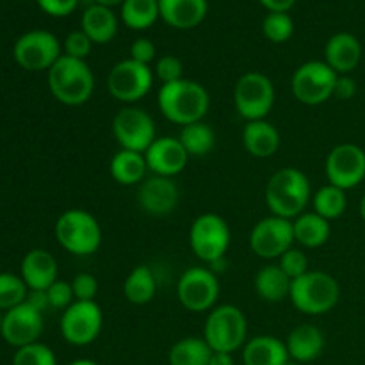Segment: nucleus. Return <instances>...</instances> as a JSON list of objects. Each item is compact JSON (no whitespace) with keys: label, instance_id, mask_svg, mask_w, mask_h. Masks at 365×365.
<instances>
[{"label":"nucleus","instance_id":"nucleus-26","mask_svg":"<svg viewBox=\"0 0 365 365\" xmlns=\"http://www.w3.org/2000/svg\"><path fill=\"white\" fill-rule=\"evenodd\" d=\"M81 29L89 36L93 43L106 45L113 41V38L118 32V18L114 14L113 7L100 6L93 2L82 13Z\"/></svg>","mask_w":365,"mask_h":365},{"label":"nucleus","instance_id":"nucleus-5","mask_svg":"<svg viewBox=\"0 0 365 365\" xmlns=\"http://www.w3.org/2000/svg\"><path fill=\"white\" fill-rule=\"evenodd\" d=\"M56 239L73 255H93L102 245V228L91 212L84 209H70L57 217Z\"/></svg>","mask_w":365,"mask_h":365},{"label":"nucleus","instance_id":"nucleus-38","mask_svg":"<svg viewBox=\"0 0 365 365\" xmlns=\"http://www.w3.org/2000/svg\"><path fill=\"white\" fill-rule=\"evenodd\" d=\"M153 75L159 78L163 84H171V82H177L184 78V64L178 59L177 56H168L159 57L155 61V70H153Z\"/></svg>","mask_w":365,"mask_h":365},{"label":"nucleus","instance_id":"nucleus-32","mask_svg":"<svg viewBox=\"0 0 365 365\" xmlns=\"http://www.w3.org/2000/svg\"><path fill=\"white\" fill-rule=\"evenodd\" d=\"M212 349L203 337H185L170 349V365H209Z\"/></svg>","mask_w":365,"mask_h":365},{"label":"nucleus","instance_id":"nucleus-37","mask_svg":"<svg viewBox=\"0 0 365 365\" xmlns=\"http://www.w3.org/2000/svg\"><path fill=\"white\" fill-rule=\"evenodd\" d=\"M13 365H57L56 353L41 342L18 348L13 356Z\"/></svg>","mask_w":365,"mask_h":365},{"label":"nucleus","instance_id":"nucleus-25","mask_svg":"<svg viewBox=\"0 0 365 365\" xmlns=\"http://www.w3.org/2000/svg\"><path fill=\"white\" fill-rule=\"evenodd\" d=\"M291 359L284 341L273 335H259L250 339L242 348L245 365H284Z\"/></svg>","mask_w":365,"mask_h":365},{"label":"nucleus","instance_id":"nucleus-7","mask_svg":"<svg viewBox=\"0 0 365 365\" xmlns=\"http://www.w3.org/2000/svg\"><path fill=\"white\" fill-rule=\"evenodd\" d=\"M234 106L246 121L266 120L274 106L273 81L260 71L241 75L234 88Z\"/></svg>","mask_w":365,"mask_h":365},{"label":"nucleus","instance_id":"nucleus-41","mask_svg":"<svg viewBox=\"0 0 365 365\" xmlns=\"http://www.w3.org/2000/svg\"><path fill=\"white\" fill-rule=\"evenodd\" d=\"M75 302H95L98 294V280L91 273H78L71 282Z\"/></svg>","mask_w":365,"mask_h":365},{"label":"nucleus","instance_id":"nucleus-40","mask_svg":"<svg viewBox=\"0 0 365 365\" xmlns=\"http://www.w3.org/2000/svg\"><path fill=\"white\" fill-rule=\"evenodd\" d=\"M278 266L284 269V273L287 274L291 280H296V278L303 277L305 273H309V259H307L305 253L302 250L291 248L280 257V262Z\"/></svg>","mask_w":365,"mask_h":365},{"label":"nucleus","instance_id":"nucleus-18","mask_svg":"<svg viewBox=\"0 0 365 365\" xmlns=\"http://www.w3.org/2000/svg\"><path fill=\"white\" fill-rule=\"evenodd\" d=\"M178 198H180V192L173 178L153 175V177L145 178L139 185L138 202L150 216L160 217L171 214L178 205Z\"/></svg>","mask_w":365,"mask_h":365},{"label":"nucleus","instance_id":"nucleus-17","mask_svg":"<svg viewBox=\"0 0 365 365\" xmlns=\"http://www.w3.org/2000/svg\"><path fill=\"white\" fill-rule=\"evenodd\" d=\"M41 331V312L29 305L27 302L4 312L0 335H2L7 344L14 346V348H24V346L32 344V342H38Z\"/></svg>","mask_w":365,"mask_h":365},{"label":"nucleus","instance_id":"nucleus-16","mask_svg":"<svg viewBox=\"0 0 365 365\" xmlns=\"http://www.w3.org/2000/svg\"><path fill=\"white\" fill-rule=\"evenodd\" d=\"M324 171L328 184L344 191L356 187L365 178V152L353 143L337 145L328 153Z\"/></svg>","mask_w":365,"mask_h":365},{"label":"nucleus","instance_id":"nucleus-14","mask_svg":"<svg viewBox=\"0 0 365 365\" xmlns=\"http://www.w3.org/2000/svg\"><path fill=\"white\" fill-rule=\"evenodd\" d=\"M113 134L123 150L145 153L155 141L153 118L139 107H123L113 120Z\"/></svg>","mask_w":365,"mask_h":365},{"label":"nucleus","instance_id":"nucleus-28","mask_svg":"<svg viewBox=\"0 0 365 365\" xmlns=\"http://www.w3.org/2000/svg\"><path fill=\"white\" fill-rule=\"evenodd\" d=\"M294 241L305 248H319L330 237V221L316 212H303L292 221Z\"/></svg>","mask_w":365,"mask_h":365},{"label":"nucleus","instance_id":"nucleus-42","mask_svg":"<svg viewBox=\"0 0 365 365\" xmlns=\"http://www.w3.org/2000/svg\"><path fill=\"white\" fill-rule=\"evenodd\" d=\"M46 296H48V305L53 307V309H63L66 310L71 303L75 302L73 289H71V284L64 280H57L46 289Z\"/></svg>","mask_w":365,"mask_h":365},{"label":"nucleus","instance_id":"nucleus-44","mask_svg":"<svg viewBox=\"0 0 365 365\" xmlns=\"http://www.w3.org/2000/svg\"><path fill=\"white\" fill-rule=\"evenodd\" d=\"M38 6L50 16L63 18L73 13L78 6V0H36Z\"/></svg>","mask_w":365,"mask_h":365},{"label":"nucleus","instance_id":"nucleus-34","mask_svg":"<svg viewBox=\"0 0 365 365\" xmlns=\"http://www.w3.org/2000/svg\"><path fill=\"white\" fill-rule=\"evenodd\" d=\"M312 205L314 212L323 216L324 220H337V217H341L346 212V207H348L346 191L331 184L323 185V187H319L314 192Z\"/></svg>","mask_w":365,"mask_h":365},{"label":"nucleus","instance_id":"nucleus-24","mask_svg":"<svg viewBox=\"0 0 365 365\" xmlns=\"http://www.w3.org/2000/svg\"><path fill=\"white\" fill-rule=\"evenodd\" d=\"M324 344L327 341H324L323 331L314 324H299L289 334L287 341H285L291 360H296L299 364L316 360L323 353Z\"/></svg>","mask_w":365,"mask_h":365},{"label":"nucleus","instance_id":"nucleus-13","mask_svg":"<svg viewBox=\"0 0 365 365\" xmlns=\"http://www.w3.org/2000/svg\"><path fill=\"white\" fill-rule=\"evenodd\" d=\"M103 314L96 302H73L61 317V334L68 344L88 346L102 331Z\"/></svg>","mask_w":365,"mask_h":365},{"label":"nucleus","instance_id":"nucleus-11","mask_svg":"<svg viewBox=\"0 0 365 365\" xmlns=\"http://www.w3.org/2000/svg\"><path fill=\"white\" fill-rule=\"evenodd\" d=\"M153 86V70L134 59H123L114 64L107 75V89L113 98L123 103H135L145 98Z\"/></svg>","mask_w":365,"mask_h":365},{"label":"nucleus","instance_id":"nucleus-27","mask_svg":"<svg viewBox=\"0 0 365 365\" xmlns=\"http://www.w3.org/2000/svg\"><path fill=\"white\" fill-rule=\"evenodd\" d=\"M292 280L284 273L280 266H264L259 273L255 274L253 280V287H255L257 294L269 303H278L282 299L289 298L291 294Z\"/></svg>","mask_w":365,"mask_h":365},{"label":"nucleus","instance_id":"nucleus-12","mask_svg":"<svg viewBox=\"0 0 365 365\" xmlns=\"http://www.w3.org/2000/svg\"><path fill=\"white\" fill-rule=\"evenodd\" d=\"M178 302L189 312H205L220 298V280L209 267L192 266L182 273L177 284Z\"/></svg>","mask_w":365,"mask_h":365},{"label":"nucleus","instance_id":"nucleus-51","mask_svg":"<svg viewBox=\"0 0 365 365\" xmlns=\"http://www.w3.org/2000/svg\"><path fill=\"white\" fill-rule=\"evenodd\" d=\"M360 216L365 221V195L362 196V202H360Z\"/></svg>","mask_w":365,"mask_h":365},{"label":"nucleus","instance_id":"nucleus-23","mask_svg":"<svg viewBox=\"0 0 365 365\" xmlns=\"http://www.w3.org/2000/svg\"><path fill=\"white\" fill-rule=\"evenodd\" d=\"M242 145L250 155L257 159H267L280 148V132L266 120L246 121L242 128Z\"/></svg>","mask_w":365,"mask_h":365},{"label":"nucleus","instance_id":"nucleus-20","mask_svg":"<svg viewBox=\"0 0 365 365\" xmlns=\"http://www.w3.org/2000/svg\"><path fill=\"white\" fill-rule=\"evenodd\" d=\"M362 59V45L351 32H337L324 45V63L337 75H349Z\"/></svg>","mask_w":365,"mask_h":365},{"label":"nucleus","instance_id":"nucleus-8","mask_svg":"<svg viewBox=\"0 0 365 365\" xmlns=\"http://www.w3.org/2000/svg\"><path fill=\"white\" fill-rule=\"evenodd\" d=\"M230 227L227 221L214 212H205L196 217L189 230V245L195 255L207 264L225 259L230 246Z\"/></svg>","mask_w":365,"mask_h":365},{"label":"nucleus","instance_id":"nucleus-6","mask_svg":"<svg viewBox=\"0 0 365 365\" xmlns=\"http://www.w3.org/2000/svg\"><path fill=\"white\" fill-rule=\"evenodd\" d=\"M248 323L242 310L235 305H221L207 316L203 339L212 351L234 353L245 348Z\"/></svg>","mask_w":365,"mask_h":365},{"label":"nucleus","instance_id":"nucleus-35","mask_svg":"<svg viewBox=\"0 0 365 365\" xmlns=\"http://www.w3.org/2000/svg\"><path fill=\"white\" fill-rule=\"evenodd\" d=\"M29 287L24 278L13 273H0V310L14 309L27 299Z\"/></svg>","mask_w":365,"mask_h":365},{"label":"nucleus","instance_id":"nucleus-45","mask_svg":"<svg viewBox=\"0 0 365 365\" xmlns=\"http://www.w3.org/2000/svg\"><path fill=\"white\" fill-rule=\"evenodd\" d=\"M356 95V81L349 75H339L335 82L334 96L339 100H349Z\"/></svg>","mask_w":365,"mask_h":365},{"label":"nucleus","instance_id":"nucleus-31","mask_svg":"<svg viewBox=\"0 0 365 365\" xmlns=\"http://www.w3.org/2000/svg\"><path fill=\"white\" fill-rule=\"evenodd\" d=\"M120 16L132 31H145L160 18L159 0H123Z\"/></svg>","mask_w":365,"mask_h":365},{"label":"nucleus","instance_id":"nucleus-30","mask_svg":"<svg viewBox=\"0 0 365 365\" xmlns=\"http://www.w3.org/2000/svg\"><path fill=\"white\" fill-rule=\"evenodd\" d=\"M157 291L155 274L148 266H135L134 269L128 273L123 284V294L127 302L132 305H146L153 299Z\"/></svg>","mask_w":365,"mask_h":365},{"label":"nucleus","instance_id":"nucleus-19","mask_svg":"<svg viewBox=\"0 0 365 365\" xmlns=\"http://www.w3.org/2000/svg\"><path fill=\"white\" fill-rule=\"evenodd\" d=\"M145 159L153 175L173 178L187 166L189 153L178 138H157L145 152Z\"/></svg>","mask_w":365,"mask_h":365},{"label":"nucleus","instance_id":"nucleus-29","mask_svg":"<svg viewBox=\"0 0 365 365\" xmlns=\"http://www.w3.org/2000/svg\"><path fill=\"white\" fill-rule=\"evenodd\" d=\"M110 175L114 180L121 185H134L145 180L146 166L145 153L132 152V150L121 148L116 155L110 159Z\"/></svg>","mask_w":365,"mask_h":365},{"label":"nucleus","instance_id":"nucleus-52","mask_svg":"<svg viewBox=\"0 0 365 365\" xmlns=\"http://www.w3.org/2000/svg\"><path fill=\"white\" fill-rule=\"evenodd\" d=\"M284 365H302V364H299V362H296V360H291V359H289L287 362H285Z\"/></svg>","mask_w":365,"mask_h":365},{"label":"nucleus","instance_id":"nucleus-46","mask_svg":"<svg viewBox=\"0 0 365 365\" xmlns=\"http://www.w3.org/2000/svg\"><path fill=\"white\" fill-rule=\"evenodd\" d=\"M269 13H289L294 7L296 0H259Z\"/></svg>","mask_w":365,"mask_h":365},{"label":"nucleus","instance_id":"nucleus-39","mask_svg":"<svg viewBox=\"0 0 365 365\" xmlns=\"http://www.w3.org/2000/svg\"><path fill=\"white\" fill-rule=\"evenodd\" d=\"M95 43L89 39V36L86 34L82 29H77V31H71L70 34L66 36L63 43V50L64 56L75 57V59H82L86 61V57L91 53V48Z\"/></svg>","mask_w":365,"mask_h":365},{"label":"nucleus","instance_id":"nucleus-49","mask_svg":"<svg viewBox=\"0 0 365 365\" xmlns=\"http://www.w3.org/2000/svg\"><path fill=\"white\" fill-rule=\"evenodd\" d=\"M95 4H100V6H107V7H114V6H121L123 0H93Z\"/></svg>","mask_w":365,"mask_h":365},{"label":"nucleus","instance_id":"nucleus-4","mask_svg":"<svg viewBox=\"0 0 365 365\" xmlns=\"http://www.w3.org/2000/svg\"><path fill=\"white\" fill-rule=\"evenodd\" d=\"M289 299L299 312L321 316L334 309L341 299V287L331 274L312 271L292 280Z\"/></svg>","mask_w":365,"mask_h":365},{"label":"nucleus","instance_id":"nucleus-1","mask_svg":"<svg viewBox=\"0 0 365 365\" xmlns=\"http://www.w3.org/2000/svg\"><path fill=\"white\" fill-rule=\"evenodd\" d=\"M157 103L166 120L185 127L205 118L210 98L207 89L200 82L182 78V81L160 86Z\"/></svg>","mask_w":365,"mask_h":365},{"label":"nucleus","instance_id":"nucleus-50","mask_svg":"<svg viewBox=\"0 0 365 365\" xmlns=\"http://www.w3.org/2000/svg\"><path fill=\"white\" fill-rule=\"evenodd\" d=\"M70 365H98L96 362H93V360H86V359H81V360H75V362H71Z\"/></svg>","mask_w":365,"mask_h":365},{"label":"nucleus","instance_id":"nucleus-53","mask_svg":"<svg viewBox=\"0 0 365 365\" xmlns=\"http://www.w3.org/2000/svg\"><path fill=\"white\" fill-rule=\"evenodd\" d=\"M2 317H4V312L0 310V328H2Z\"/></svg>","mask_w":365,"mask_h":365},{"label":"nucleus","instance_id":"nucleus-36","mask_svg":"<svg viewBox=\"0 0 365 365\" xmlns=\"http://www.w3.org/2000/svg\"><path fill=\"white\" fill-rule=\"evenodd\" d=\"M262 32L269 41L285 43L294 34V21L289 13H267L262 21Z\"/></svg>","mask_w":365,"mask_h":365},{"label":"nucleus","instance_id":"nucleus-9","mask_svg":"<svg viewBox=\"0 0 365 365\" xmlns=\"http://www.w3.org/2000/svg\"><path fill=\"white\" fill-rule=\"evenodd\" d=\"M63 56V45L56 34L48 31H29L16 39L13 57L18 66L27 71H48Z\"/></svg>","mask_w":365,"mask_h":365},{"label":"nucleus","instance_id":"nucleus-3","mask_svg":"<svg viewBox=\"0 0 365 365\" xmlns=\"http://www.w3.org/2000/svg\"><path fill=\"white\" fill-rule=\"evenodd\" d=\"M48 88L57 102L77 107L91 98L95 75L86 61L63 53L48 70Z\"/></svg>","mask_w":365,"mask_h":365},{"label":"nucleus","instance_id":"nucleus-21","mask_svg":"<svg viewBox=\"0 0 365 365\" xmlns=\"http://www.w3.org/2000/svg\"><path fill=\"white\" fill-rule=\"evenodd\" d=\"M57 260L50 252L41 248L31 250L21 260V278L29 291H46L57 282Z\"/></svg>","mask_w":365,"mask_h":365},{"label":"nucleus","instance_id":"nucleus-48","mask_svg":"<svg viewBox=\"0 0 365 365\" xmlns=\"http://www.w3.org/2000/svg\"><path fill=\"white\" fill-rule=\"evenodd\" d=\"M209 365H234V359H232V353H220L214 351L210 356Z\"/></svg>","mask_w":365,"mask_h":365},{"label":"nucleus","instance_id":"nucleus-33","mask_svg":"<svg viewBox=\"0 0 365 365\" xmlns=\"http://www.w3.org/2000/svg\"><path fill=\"white\" fill-rule=\"evenodd\" d=\"M178 139L189 157H205L216 145V134H214L212 127L203 121L182 127Z\"/></svg>","mask_w":365,"mask_h":365},{"label":"nucleus","instance_id":"nucleus-15","mask_svg":"<svg viewBox=\"0 0 365 365\" xmlns=\"http://www.w3.org/2000/svg\"><path fill=\"white\" fill-rule=\"evenodd\" d=\"M294 242L292 221L280 216L264 217L250 234V248L260 259H280Z\"/></svg>","mask_w":365,"mask_h":365},{"label":"nucleus","instance_id":"nucleus-2","mask_svg":"<svg viewBox=\"0 0 365 365\" xmlns=\"http://www.w3.org/2000/svg\"><path fill=\"white\" fill-rule=\"evenodd\" d=\"M312 200L309 177L298 168H284L273 173L266 185V203L271 214L296 220L305 212L307 205Z\"/></svg>","mask_w":365,"mask_h":365},{"label":"nucleus","instance_id":"nucleus-43","mask_svg":"<svg viewBox=\"0 0 365 365\" xmlns=\"http://www.w3.org/2000/svg\"><path fill=\"white\" fill-rule=\"evenodd\" d=\"M155 56L157 48L153 41H150L148 38H138L130 45V59L138 61V63L150 66L155 61Z\"/></svg>","mask_w":365,"mask_h":365},{"label":"nucleus","instance_id":"nucleus-10","mask_svg":"<svg viewBox=\"0 0 365 365\" xmlns=\"http://www.w3.org/2000/svg\"><path fill=\"white\" fill-rule=\"evenodd\" d=\"M337 77L324 61H309L292 75V95L305 106H321L334 96Z\"/></svg>","mask_w":365,"mask_h":365},{"label":"nucleus","instance_id":"nucleus-47","mask_svg":"<svg viewBox=\"0 0 365 365\" xmlns=\"http://www.w3.org/2000/svg\"><path fill=\"white\" fill-rule=\"evenodd\" d=\"M25 302L29 303L31 307H34L36 310L43 312L48 305V296H46V291H29L27 299Z\"/></svg>","mask_w":365,"mask_h":365},{"label":"nucleus","instance_id":"nucleus-22","mask_svg":"<svg viewBox=\"0 0 365 365\" xmlns=\"http://www.w3.org/2000/svg\"><path fill=\"white\" fill-rule=\"evenodd\" d=\"M159 11L164 24L187 31L205 20L209 4L207 0H159Z\"/></svg>","mask_w":365,"mask_h":365}]
</instances>
